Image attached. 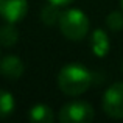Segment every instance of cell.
I'll return each instance as SVG.
<instances>
[{
    "label": "cell",
    "instance_id": "7a4b0ae2",
    "mask_svg": "<svg viewBox=\"0 0 123 123\" xmlns=\"http://www.w3.org/2000/svg\"><path fill=\"white\" fill-rule=\"evenodd\" d=\"M58 25H59V30L64 34V37L70 41H81L89 33L90 20L81 9L70 8L61 12Z\"/></svg>",
    "mask_w": 123,
    "mask_h": 123
},
{
    "label": "cell",
    "instance_id": "4fadbf2b",
    "mask_svg": "<svg viewBox=\"0 0 123 123\" xmlns=\"http://www.w3.org/2000/svg\"><path fill=\"white\" fill-rule=\"evenodd\" d=\"M50 3H55V5H58V6H66V5H69V3H72L73 0H48Z\"/></svg>",
    "mask_w": 123,
    "mask_h": 123
},
{
    "label": "cell",
    "instance_id": "5bb4252c",
    "mask_svg": "<svg viewBox=\"0 0 123 123\" xmlns=\"http://www.w3.org/2000/svg\"><path fill=\"white\" fill-rule=\"evenodd\" d=\"M122 9H123V0H122Z\"/></svg>",
    "mask_w": 123,
    "mask_h": 123
},
{
    "label": "cell",
    "instance_id": "9c48e42d",
    "mask_svg": "<svg viewBox=\"0 0 123 123\" xmlns=\"http://www.w3.org/2000/svg\"><path fill=\"white\" fill-rule=\"evenodd\" d=\"M17 41H19V31L14 24L6 22L3 27H0V45L2 47L9 48L17 44Z\"/></svg>",
    "mask_w": 123,
    "mask_h": 123
},
{
    "label": "cell",
    "instance_id": "52a82bcc",
    "mask_svg": "<svg viewBox=\"0 0 123 123\" xmlns=\"http://www.w3.org/2000/svg\"><path fill=\"white\" fill-rule=\"evenodd\" d=\"M90 48H92V53L98 58H103L109 53L111 41H109V36L105 30L97 28L92 33V36H90Z\"/></svg>",
    "mask_w": 123,
    "mask_h": 123
},
{
    "label": "cell",
    "instance_id": "8fae6325",
    "mask_svg": "<svg viewBox=\"0 0 123 123\" xmlns=\"http://www.w3.org/2000/svg\"><path fill=\"white\" fill-rule=\"evenodd\" d=\"M61 12L59 11V6L55 5V3H48L44 9H42V14H41V19L47 27H53V25H58L59 22V17H61Z\"/></svg>",
    "mask_w": 123,
    "mask_h": 123
},
{
    "label": "cell",
    "instance_id": "6da1fadb",
    "mask_svg": "<svg viewBox=\"0 0 123 123\" xmlns=\"http://www.w3.org/2000/svg\"><path fill=\"white\" fill-rule=\"evenodd\" d=\"M92 84V75L81 64H67L59 70L58 87L69 97H78L84 93Z\"/></svg>",
    "mask_w": 123,
    "mask_h": 123
},
{
    "label": "cell",
    "instance_id": "3957f363",
    "mask_svg": "<svg viewBox=\"0 0 123 123\" xmlns=\"http://www.w3.org/2000/svg\"><path fill=\"white\" fill-rule=\"evenodd\" d=\"M93 117V108L86 101H70L64 105L58 114V120L61 123H89Z\"/></svg>",
    "mask_w": 123,
    "mask_h": 123
},
{
    "label": "cell",
    "instance_id": "7c38bea8",
    "mask_svg": "<svg viewBox=\"0 0 123 123\" xmlns=\"http://www.w3.org/2000/svg\"><path fill=\"white\" fill-rule=\"evenodd\" d=\"M106 25L112 31H120L123 30V12L122 11H112L106 17Z\"/></svg>",
    "mask_w": 123,
    "mask_h": 123
},
{
    "label": "cell",
    "instance_id": "30bf717a",
    "mask_svg": "<svg viewBox=\"0 0 123 123\" xmlns=\"http://www.w3.org/2000/svg\"><path fill=\"white\" fill-rule=\"evenodd\" d=\"M16 108V101L11 92L0 89V118H6L12 114Z\"/></svg>",
    "mask_w": 123,
    "mask_h": 123
},
{
    "label": "cell",
    "instance_id": "5b68a950",
    "mask_svg": "<svg viewBox=\"0 0 123 123\" xmlns=\"http://www.w3.org/2000/svg\"><path fill=\"white\" fill-rule=\"evenodd\" d=\"M28 2L27 0H0V16L6 22L17 24L27 16Z\"/></svg>",
    "mask_w": 123,
    "mask_h": 123
},
{
    "label": "cell",
    "instance_id": "277c9868",
    "mask_svg": "<svg viewBox=\"0 0 123 123\" xmlns=\"http://www.w3.org/2000/svg\"><path fill=\"white\" fill-rule=\"evenodd\" d=\"M103 111L111 118H123V81L108 87L103 95Z\"/></svg>",
    "mask_w": 123,
    "mask_h": 123
},
{
    "label": "cell",
    "instance_id": "8992f818",
    "mask_svg": "<svg viewBox=\"0 0 123 123\" xmlns=\"http://www.w3.org/2000/svg\"><path fill=\"white\" fill-rule=\"evenodd\" d=\"M25 64L16 55H8L0 61V75L6 80H19L24 75Z\"/></svg>",
    "mask_w": 123,
    "mask_h": 123
},
{
    "label": "cell",
    "instance_id": "ba28073f",
    "mask_svg": "<svg viewBox=\"0 0 123 123\" xmlns=\"http://www.w3.org/2000/svg\"><path fill=\"white\" fill-rule=\"evenodd\" d=\"M31 122L34 123H51L55 120V115L51 108H48L47 105H34L30 109V114H28Z\"/></svg>",
    "mask_w": 123,
    "mask_h": 123
}]
</instances>
